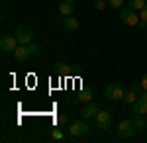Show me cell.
Returning a JSON list of instances; mask_svg holds the SVG:
<instances>
[{"label":"cell","mask_w":147,"mask_h":143,"mask_svg":"<svg viewBox=\"0 0 147 143\" xmlns=\"http://www.w3.org/2000/svg\"><path fill=\"white\" fill-rule=\"evenodd\" d=\"M34 55H39V45H35L34 41L32 43H20L16 47V51H14V59L18 63H24V61H28Z\"/></svg>","instance_id":"obj_1"},{"label":"cell","mask_w":147,"mask_h":143,"mask_svg":"<svg viewBox=\"0 0 147 143\" xmlns=\"http://www.w3.org/2000/svg\"><path fill=\"white\" fill-rule=\"evenodd\" d=\"M137 133V125L134 120H122L120 127H118V137L120 139H129Z\"/></svg>","instance_id":"obj_2"},{"label":"cell","mask_w":147,"mask_h":143,"mask_svg":"<svg viewBox=\"0 0 147 143\" xmlns=\"http://www.w3.org/2000/svg\"><path fill=\"white\" fill-rule=\"evenodd\" d=\"M104 96H106L108 100H112V102H116V100H124L125 88L122 86V84H118V82H112V84H108V86H106Z\"/></svg>","instance_id":"obj_3"},{"label":"cell","mask_w":147,"mask_h":143,"mask_svg":"<svg viewBox=\"0 0 147 143\" xmlns=\"http://www.w3.org/2000/svg\"><path fill=\"white\" fill-rule=\"evenodd\" d=\"M120 20H122V24H125V26H137L141 18H139V12L137 10H134L131 6H127V8H122Z\"/></svg>","instance_id":"obj_4"},{"label":"cell","mask_w":147,"mask_h":143,"mask_svg":"<svg viewBox=\"0 0 147 143\" xmlns=\"http://www.w3.org/2000/svg\"><path fill=\"white\" fill-rule=\"evenodd\" d=\"M34 35H35V32H34V28L32 26H18V30H16V37H18V41L20 43H32L34 41Z\"/></svg>","instance_id":"obj_5"},{"label":"cell","mask_w":147,"mask_h":143,"mask_svg":"<svg viewBox=\"0 0 147 143\" xmlns=\"http://www.w3.org/2000/svg\"><path fill=\"white\" fill-rule=\"evenodd\" d=\"M88 132H90V127H88V123H86V120L73 121V123L69 125V133H71L73 137H82V135H86Z\"/></svg>","instance_id":"obj_6"},{"label":"cell","mask_w":147,"mask_h":143,"mask_svg":"<svg viewBox=\"0 0 147 143\" xmlns=\"http://www.w3.org/2000/svg\"><path fill=\"white\" fill-rule=\"evenodd\" d=\"M18 37L16 35H2L0 37V49L4 51V53H14L16 51V47H18Z\"/></svg>","instance_id":"obj_7"},{"label":"cell","mask_w":147,"mask_h":143,"mask_svg":"<svg viewBox=\"0 0 147 143\" xmlns=\"http://www.w3.org/2000/svg\"><path fill=\"white\" fill-rule=\"evenodd\" d=\"M94 120H96V127L98 130H110V125H112V114L108 110H100Z\"/></svg>","instance_id":"obj_8"},{"label":"cell","mask_w":147,"mask_h":143,"mask_svg":"<svg viewBox=\"0 0 147 143\" xmlns=\"http://www.w3.org/2000/svg\"><path fill=\"white\" fill-rule=\"evenodd\" d=\"M143 92V88H141V84H131V86L125 90V96H124V102L125 104H136L137 98H139V94Z\"/></svg>","instance_id":"obj_9"},{"label":"cell","mask_w":147,"mask_h":143,"mask_svg":"<svg viewBox=\"0 0 147 143\" xmlns=\"http://www.w3.org/2000/svg\"><path fill=\"white\" fill-rule=\"evenodd\" d=\"M98 112H100V106H98L96 102H92V100H90V102H86L84 108L80 110V116H82L84 120H88V118H96Z\"/></svg>","instance_id":"obj_10"},{"label":"cell","mask_w":147,"mask_h":143,"mask_svg":"<svg viewBox=\"0 0 147 143\" xmlns=\"http://www.w3.org/2000/svg\"><path fill=\"white\" fill-rule=\"evenodd\" d=\"M59 12H61L63 16H71V14L75 12V0H61Z\"/></svg>","instance_id":"obj_11"},{"label":"cell","mask_w":147,"mask_h":143,"mask_svg":"<svg viewBox=\"0 0 147 143\" xmlns=\"http://www.w3.org/2000/svg\"><path fill=\"white\" fill-rule=\"evenodd\" d=\"M53 71H55L57 75H69V71H73V67H69L67 61L59 59V61H55V65H53Z\"/></svg>","instance_id":"obj_12"},{"label":"cell","mask_w":147,"mask_h":143,"mask_svg":"<svg viewBox=\"0 0 147 143\" xmlns=\"http://www.w3.org/2000/svg\"><path fill=\"white\" fill-rule=\"evenodd\" d=\"M92 98H94V90H92L90 86H86V88H82V90L79 92L77 102H84V104H86V102H90Z\"/></svg>","instance_id":"obj_13"},{"label":"cell","mask_w":147,"mask_h":143,"mask_svg":"<svg viewBox=\"0 0 147 143\" xmlns=\"http://www.w3.org/2000/svg\"><path fill=\"white\" fill-rule=\"evenodd\" d=\"M61 26L69 30V32H75L77 28H79V22H77V18H73V16H65L63 20H61Z\"/></svg>","instance_id":"obj_14"},{"label":"cell","mask_w":147,"mask_h":143,"mask_svg":"<svg viewBox=\"0 0 147 143\" xmlns=\"http://www.w3.org/2000/svg\"><path fill=\"white\" fill-rule=\"evenodd\" d=\"M131 108H134V114L136 116H147V104L145 102L137 100L136 104H131Z\"/></svg>","instance_id":"obj_15"},{"label":"cell","mask_w":147,"mask_h":143,"mask_svg":"<svg viewBox=\"0 0 147 143\" xmlns=\"http://www.w3.org/2000/svg\"><path fill=\"white\" fill-rule=\"evenodd\" d=\"M145 4H147V0H127V6H131L134 10H143L145 8Z\"/></svg>","instance_id":"obj_16"},{"label":"cell","mask_w":147,"mask_h":143,"mask_svg":"<svg viewBox=\"0 0 147 143\" xmlns=\"http://www.w3.org/2000/svg\"><path fill=\"white\" fill-rule=\"evenodd\" d=\"M134 121H136L137 130H145V127H147V118H143V116H136Z\"/></svg>","instance_id":"obj_17"},{"label":"cell","mask_w":147,"mask_h":143,"mask_svg":"<svg viewBox=\"0 0 147 143\" xmlns=\"http://www.w3.org/2000/svg\"><path fill=\"white\" fill-rule=\"evenodd\" d=\"M108 6L110 8H124V0H108Z\"/></svg>","instance_id":"obj_18"},{"label":"cell","mask_w":147,"mask_h":143,"mask_svg":"<svg viewBox=\"0 0 147 143\" xmlns=\"http://www.w3.org/2000/svg\"><path fill=\"white\" fill-rule=\"evenodd\" d=\"M106 2H108V0H94V8H96V10H104V8H106Z\"/></svg>","instance_id":"obj_19"},{"label":"cell","mask_w":147,"mask_h":143,"mask_svg":"<svg viewBox=\"0 0 147 143\" xmlns=\"http://www.w3.org/2000/svg\"><path fill=\"white\" fill-rule=\"evenodd\" d=\"M51 137H53V139H63V132H61V130H53V132H51Z\"/></svg>","instance_id":"obj_20"},{"label":"cell","mask_w":147,"mask_h":143,"mask_svg":"<svg viewBox=\"0 0 147 143\" xmlns=\"http://www.w3.org/2000/svg\"><path fill=\"white\" fill-rule=\"evenodd\" d=\"M139 18H141L143 22H147V4H145V8H143V10H139Z\"/></svg>","instance_id":"obj_21"},{"label":"cell","mask_w":147,"mask_h":143,"mask_svg":"<svg viewBox=\"0 0 147 143\" xmlns=\"http://www.w3.org/2000/svg\"><path fill=\"white\" fill-rule=\"evenodd\" d=\"M139 84H141V88H143V90H147V73L143 75V78H141V82H139Z\"/></svg>","instance_id":"obj_22"},{"label":"cell","mask_w":147,"mask_h":143,"mask_svg":"<svg viewBox=\"0 0 147 143\" xmlns=\"http://www.w3.org/2000/svg\"><path fill=\"white\" fill-rule=\"evenodd\" d=\"M137 28H139V30H145V28H147V22H143V20H139V24H137Z\"/></svg>","instance_id":"obj_23"},{"label":"cell","mask_w":147,"mask_h":143,"mask_svg":"<svg viewBox=\"0 0 147 143\" xmlns=\"http://www.w3.org/2000/svg\"><path fill=\"white\" fill-rule=\"evenodd\" d=\"M59 123H67V116H59Z\"/></svg>","instance_id":"obj_24"}]
</instances>
